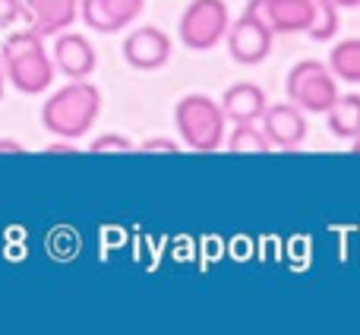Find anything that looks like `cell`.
<instances>
[{
    "mask_svg": "<svg viewBox=\"0 0 360 335\" xmlns=\"http://www.w3.org/2000/svg\"><path fill=\"white\" fill-rule=\"evenodd\" d=\"M329 70L335 80L360 86V38H345L332 48L329 54Z\"/></svg>",
    "mask_w": 360,
    "mask_h": 335,
    "instance_id": "cell-15",
    "label": "cell"
},
{
    "mask_svg": "<svg viewBox=\"0 0 360 335\" xmlns=\"http://www.w3.org/2000/svg\"><path fill=\"white\" fill-rule=\"evenodd\" d=\"M332 4H335L338 10H354V6H360V0H332Z\"/></svg>",
    "mask_w": 360,
    "mask_h": 335,
    "instance_id": "cell-24",
    "label": "cell"
},
{
    "mask_svg": "<svg viewBox=\"0 0 360 335\" xmlns=\"http://www.w3.org/2000/svg\"><path fill=\"white\" fill-rule=\"evenodd\" d=\"M174 127L180 133V143L193 152H218L228 137V118L221 105L212 95L190 92L177 101L174 108Z\"/></svg>",
    "mask_w": 360,
    "mask_h": 335,
    "instance_id": "cell-3",
    "label": "cell"
},
{
    "mask_svg": "<svg viewBox=\"0 0 360 335\" xmlns=\"http://www.w3.org/2000/svg\"><path fill=\"white\" fill-rule=\"evenodd\" d=\"M22 19V0H0V29L16 25Z\"/></svg>",
    "mask_w": 360,
    "mask_h": 335,
    "instance_id": "cell-20",
    "label": "cell"
},
{
    "mask_svg": "<svg viewBox=\"0 0 360 335\" xmlns=\"http://www.w3.org/2000/svg\"><path fill=\"white\" fill-rule=\"evenodd\" d=\"M44 152H48V156H76L79 149H76L73 139H60V137H57L54 143H48V149H44Z\"/></svg>",
    "mask_w": 360,
    "mask_h": 335,
    "instance_id": "cell-22",
    "label": "cell"
},
{
    "mask_svg": "<svg viewBox=\"0 0 360 335\" xmlns=\"http://www.w3.org/2000/svg\"><path fill=\"white\" fill-rule=\"evenodd\" d=\"M171 51H174V42L158 25H139L124 38V61L133 70H146V73L162 70L171 61Z\"/></svg>",
    "mask_w": 360,
    "mask_h": 335,
    "instance_id": "cell-9",
    "label": "cell"
},
{
    "mask_svg": "<svg viewBox=\"0 0 360 335\" xmlns=\"http://www.w3.org/2000/svg\"><path fill=\"white\" fill-rule=\"evenodd\" d=\"M0 63H4L6 82L22 95L48 92L57 76L51 51L44 48V38L32 29H19L6 35V42L0 44Z\"/></svg>",
    "mask_w": 360,
    "mask_h": 335,
    "instance_id": "cell-2",
    "label": "cell"
},
{
    "mask_svg": "<svg viewBox=\"0 0 360 335\" xmlns=\"http://www.w3.org/2000/svg\"><path fill=\"white\" fill-rule=\"evenodd\" d=\"M224 42H228L231 61L240 63V67H256V63H262L272 54V29L247 10H243L240 19L228 23Z\"/></svg>",
    "mask_w": 360,
    "mask_h": 335,
    "instance_id": "cell-6",
    "label": "cell"
},
{
    "mask_svg": "<svg viewBox=\"0 0 360 335\" xmlns=\"http://www.w3.org/2000/svg\"><path fill=\"white\" fill-rule=\"evenodd\" d=\"M259 127L266 133V139L272 143V149H285L294 152L304 146L307 139V114L300 111L291 101H275V105H266L259 118Z\"/></svg>",
    "mask_w": 360,
    "mask_h": 335,
    "instance_id": "cell-7",
    "label": "cell"
},
{
    "mask_svg": "<svg viewBox=\"0 0 360 335\" xmlns=\"http://www.w3.org/2000/svg\"><path fill=\"white\" fill-rule=\"evenodd\" d=\"M89 152H95V156H108V152H136V146H133V139L124 137V133H101V137H95L92 143H89Z\"/></svg>",
    "mask_w": 360,
    "mask_h": 335,
    "instance_id": "cell-19",
    "label": "cell"
},
{
    "mask_svg": "<svg viewBox=\"0 0 360 335\" xmlns=\"http://www.w3.org/2000/svg\"><path fill=\"white\" fill-rule=\"evenodd\" d=\"M351 152H354V156H360V137L351 139Z\"/></svg>",
    "mask_w": 360,
    "mask_h": 335,
    "instance_id": "cell-26",
    "label": "cell"
},
{
    "mask_svg": "<svg viewBox=\"0 0 360 335\" xmlns=\"http://www.w3.org/2000/svg\"><path fill=\"white\" fill-rule=\"evenodd\" d=\"M285 95H288V101L297 105L304 114H326L342 92H338V80L332 76L329 63L300 61L288 70Z\"/></svg>",
    "mask_w": 360,
    "mask_h": 335,
    "instance_id": "cell-4",
    "label": "cell"
},
{
    "mask_svg": "<svg viewBox=\"0 0 360 335\" xmlns=\"http://www.w3.org/2000/svg\"><path fill=\"white\" fill-rule=\"evenodd\" d=\"M247 13L272 29V35H297L313 23V0H250Z\"/></svg>",
    "mask_w": 360,
    "mask_h": 335,
    "instance_id": "cell-8",
    "label": "cell"
},
{
    "mask_svg": "<svg viewBox=\"0 0 360 335\" xmlns=\"http://www.w3.org/2000/svg\"><path fill=\"white\" fill-rule=\"evenodd\" d=\"M101 6H105V13L111 16V23L120 32L139 19V13L146 10V0H101Z\"/></svg>",
    "mask_w": 360,
    "mask_h": 335,
    "instance_id": "cell-17",
    "label": "cell"
},
{
    "mask_svg": "<svg viewBox=\"0 0 360 335\" xmlns=\"http://www.w3.org/2000/svg\"><path fill=\"white\" fill-rule=\"evenodd\" d=\"M79 19L92 32H101V35H111V32H117V25L111 23V16H108L105 6H101V0H79Z\"/></svg>",
    "mask_w": 360,
    "mask_h": 335,
    "instance_id": "cell-18",
    "label": "cell"
},
{
    "mask_svg": "<svg viewBox=\"0 0 360 335\" xmlns=\"http://www.w3.org/2000/svg\"><path fill=\"white\" fill-rule=\"evenodd\" d=\"M6 92V73H4V63H0V99H4Z\"/></svg>",
    "mask_w": 360,
    "mask_h": 335,
    "instance_id": "cell-25",
    "label": "cell"
},
{
    "mask_svg": "<svg viewBox=\"0 0 360 335\" xmlns=\"http://www.w3.org/2000/svg\"><path fill=\"white\" fill-rule=\"evenodd\" d=\"M101 114V89L92 80H70L41 105V124L51 137L82 139Z\"/></svg>",
    "mask_w": 360,
    "mask_h": 335,
    "instance_id": "cell-1",
    "label": "cell"
},
{
    "mask_svg": "<svg viewBox=\"0 0 360 335\" xmlns=\"http://www.w3.org/2000/svg\"><path fill=\"white\" fill-rule=\"evenodd\" d=\"M139 152H165V156H174V152H180V143L177 139H168V137H152L139 146Z\"/></svg>",
    "mask_w": 360,
    "mask_h": 335,
    "instance_id": "cell-21",
    "label": "cell"
},
{
    "mask_svg": "<svg viewBox=\"0 0 360 335\" xmlns=\"http://www.w3.org/2000/svg\"><path fill=\"white\" fill-rule=\"evenodd\" d=\"M51 61H54V70L63 73L67 80H89L98 67V51L79 32H60L54 35V48H51Z\"/></svg>",
    "mask_w": 360,
    "mask_h": 335,
    "instance_id": "cell-10",
    "label": "cell"
},
{
    "mask_svg": "<svg viewBox=\"0 0 360 335\" xmlns=\"http://www.w3.org/2000/svg\"><path fill=\"white\" fill-rule=\"evenodd\" d=\"M342 29V10L332 0H313V23L307 29V35L313 42H332Z\"/></svg>",
    "mask_w": 360,
    "mask_h": 335,
    "instance_id": "cell-16",
    "label": "cell"
},
{
    "mask_svg": "<svg viewBox=\"0 0 360 335\" xmlns=\"http://www.w3.org/2000/svg\"><path fill=\"white\" fill-rule=\"evenodd\" d=\"M25 146L19 139H10V137H0V156H22Z\"/></svg>",
    "mask_w": 360,
    "mask_h": 335,
    "instance_id": "cell-23",
    "label": "cell"
},
{
    "mask_svg": "<svg viewBox=\"0 0 360 335\" xmlns=\"http://www.w3.org/2000/svg\"><path fill=\"white\" fill-rule=\"evenodd\" d=\"M218 105H221L224 118L231 124H243V120H259L269 99H266V89L256 86V82H234V86L224 89Z\"/></svg>",
    "mask_w": 360,
    "mask_h": 335,
    "instance_id": "cell-12",
    "label": "cell"
},
{
    "mask_svg": "<svg viewBox=\"0 0 360 335\" xmlns=\"http://www.w3.org/2000/svg\"><path fill=\"white\" fill-rule=\"evenodd\" d=\"M224 146L234 156H259V152H272V143L266 139L259 120H243V124H234L231 137H224Z\"/></svg>",
    "mask_w": 360,
    "mask_h": 335,
    "instance_id": "cell-14",
    "label": "cell"
},
{
    "mask_svg": "<svg viewBox=\"0 0 360 335\" xmlns=\"http://www.w3.org/2000/svg\"><path fill=\"white\" fill-rule=\"evenodd\" d=\"M231 23V10L224 0H190L180 13V42L190 51H212L224 38Z\"/></svg>",
    "mask_w": 360,
    "mask_h": 335,
    "instance_id": "cell-5",
    "label": "cell"
},
{
    "mask_svg": "<svg viewBox=\"0 0 360 335\" xmlns=\"http://www.w3.org/2000/svg\"><path fill=\"white\" fill-rule=\"evenodd\" d=\"M326 120H329V133L335 139H354L360 137V92H348L338 95L335 105L326 111Z\"/></svg>",
    "mask_w": 360,
    "mask_h": 335,
    "instance_id": "cell-13",
    "label": "cell"
},
{
    "mask_svg": "<svg viewBox=\"0 0 360 335\" xmlns=\"http://www.w3.org/2000/svg\"><path fill=\"white\" fill-rule=\"evenodd\" d=\"M22 19L41 38H54L79 19V0H22Z\"/></svg>",
    "mask_w": 360,
    "mask_h": 335,
    "instance_id": "cell-11",
    "label": "cell"
}]
</instances>
